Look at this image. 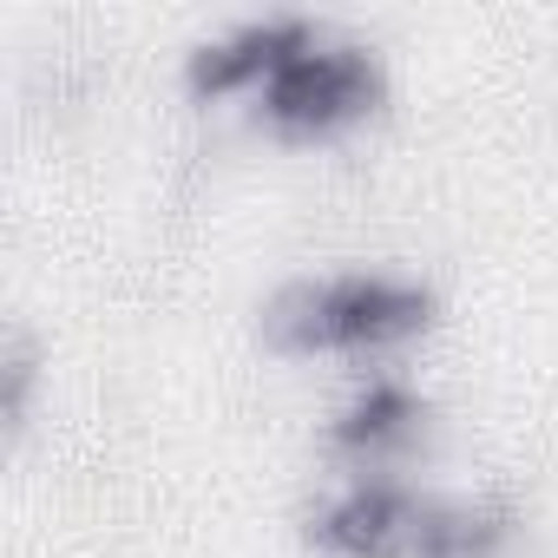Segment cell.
<instances>
[{"instance_id": "6da1fadb", "label": "cell", "mask_w": 558, "mask_h": 558, "mask_svg": "<svg viewBox=\"0 0 558 558\" xmlns=\"http://www.w3.org/2000/svg\"><path fill=\"white\" fill-rule=\"evenodd\" d=\"M434 323V290L421 276L395 269H336V276H296L269 290L256 310V336L269 355H395Z\"/></svg>"}, {"instance_id": "7a4b0ae2", "label": "cell", "mask_w": 558, "mask_h": 558, "mask_svg": "<svg viewBox=\"0 0 558 558\" xmlns=\"http://www.w3.org/2000/svg\"><path fill=\"white\" fill-rule=\"evenodd\" d=\"M381 99H388V73H381L375 47L316 27L283 66L263 80L256 119L276 138H290V145H316V138H336V132L362 125Z\"/></svg>"}, {"instance_id": "3957f363", "label": "cell", "mask_w": 558, "mask_h": 558, "mask_svg": "<svg viewBox=\"0 0 558 558\" xmlns=\"http://www.w3.org/2000/svg\"><path fill=\"white\" fill-rule=\"evenodd\" d=\"M427 434H434L427 395L408 375L375 368L329 414V460L342 473H388V480H401L414 466V453L427 447Z\"/></svg>"}, {"instance_id": "277c9868", "label": "cell", "mask_w": 558, "mask_h": 558, "mask_svg": "<svg viewBox=\"0 0 558 558\" xmlns=\"http://www.w3.org/2000/svg\"><path fill=\"white\" fill-rule=\"evenodd\" d=\"M421 499L388 473H336V486L310 506V545L323 558H414Z\"/></svg>"}, {"instance_id": "5b68a950", "label": "cell", "mask_w": 558, "mask_h": 558, "mask_svg": "<svg viewBox=\"0 0 558 558\" xmlns=\"http://www.w3.org/2000/svg\"><path fill=\"white\" fill-rule=\"evenodd\" d=\"M316 34L310 14H263V21H236L210 40H197L184 53V86L197 99H236V93H263V80L283 66L303 40Z\"/></svg>"}, {"instance_id": "8992f818", "label": "cell", "mask_w": 558, "mask_h": 558, "mask_svg": "<svg viewBox=\"0 0 558 558\" xmlns=\"http://www.w3.org/2000/svg\"><path fill=\"white\" fill-rule=\"evenodd\" d=\"M519 532V512L499 493H440L421 499L414 558H506Z\"/></svg>"}, {"instance_id": "52a82bcc", "label": "cell", "mask_w": 558, "mask_h": 558, "mask_svg": "<svg viewBox=\"0 0 558 558\" xmlns=\"http://www.w3.org/2000/svg\"><path fill=\"white\" fill-rule=\"evenodd\" d=\"M34 388H40V342L27 323H8V349H0V421L14 434L34 414Z\"/></svg>"}]
</instances>
